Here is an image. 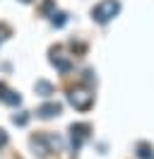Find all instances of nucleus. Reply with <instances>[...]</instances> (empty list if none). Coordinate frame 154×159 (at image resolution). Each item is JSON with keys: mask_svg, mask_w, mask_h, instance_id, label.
<instances>
[{"mask_svg": "<svg viewBox=\"0 0 154 159\" xmlns=\"http://www.w3.org/2000/svg\"><path fill=\"white\" fill-rule=\"evenodd\" d=\"M118 12H120V2H118V0H101L94 10H92V17H94L99 24H106V22L113 20Z\"/></svg>", "mask_w": 154, "mask_h": 159, "instance_id": "nucleus-1", "label": "nucleus"}, {"mask_svg": "<svg viewBox=\"0 0 154 159\" xmlns=\"http://www.w3.org/2000/svg\"><path fill=\"white\" fill-rule=\"evenodd\" d=\"M67 101H70L77 111H87L89 106H92V101H94V94H92L89 89H84V87H77V89H70Z\"/></svg>", "mask_w": 154, "mask_h": 159, "instance_id": "nucleus-2", "label": "nucleus"}, {"mask_svg": "<svg viewBox=\"0 0 154 159\" xmlns=\"http://www.w3.org/2000/svg\"><path fill=\"white\" fill-rule=\"evenodd\" d=\"M89 125H87V123H72V125H70V142H72V149H79L82 147V142H84L87 138H89Z\"/></svg>", "mask_w": 154, "mask_h": 159, "instance_id": "nucleus-3", "label": "nucleus"}, {"mask_svg": "<svg viewBox=\"0 0 154 159\" xmlns=\"http://www.w3.org/2000/svg\"><path fill=\"white\" fill-rule=\"evenodd\" d=\"M31 147H34V154H38L41 159L48 157V152H53L51 142H48V135H34L31 138Z\"/></svg>", "mask_w": 154, "mask_h": 159, "instance_id": "nucleus-4", "label": "nucleus"}, {"mask_svg": "<svg viewBox=\"0 0 154 159\" xmlns=\"http://www.w3.org/2000/svg\"><path fill=\"white\" fill-rule=\"evenodd\" d=\"M60 111H63V106L58 101H48V104H41L36 109V116L38 118H53V116H60Z\"/></svg>", "mask_w": 154, "mask_h": 159, "instance_id": "nucleus-5", "label": "nucleus"}, {"mask_svg": "<svg viewBox=\"0 0 154 159\" xmlns=\"http://www.w3.org/2000/svg\"><path fill=\"white\" fill-rule=\"evenodd\" d=\"M0 99L5 101L7 106H19V101H22V97H19L17 92H12V89H7L2 82H0Z\"/></svg>", "mask_w": 154, "mask_h": 159, "instance_id": "nucleus-6", "label": "nucleus"}, {"mask_svg": "<svg viewBox=\"0 0 154 159\" xmlns=\"http://www.w3.org/2000/svg\"><path fill=\"white\" fill-rule=\"evenodd\" d=\"M51 63H53L60 72H67V70L72 68V60H70V58H63V56H56V53L51 56Z\"/></svg>", "mask_w": 154, "mask_h": 159, "instance_id": "nucleus-7", "label": "nucleus"}, {"mask_svg": "<svg viewBox=\"0 0 154 159\" xmlns=\"http://www.w3.org/2000/svg\"><path fill=\"white\" fill-rule=\"evenodd\" d=\"M34 89H36V94H41V97H48V94H53V84L46 82V80H36Z\"/></svg>", "mask_w": 154, "mask_h": 159, "instance_id": "nucleus-8", "label": "nucleus"}, {"mask_svg": "<svg viewBox=\"0 0 154 159\" xmlns=\"http://www.w3.org/2000/svg\"><path fill=\"white\" fill-rule=\"evenodd\" d=\"M137 157L140 159H152L154 157V147L149 142H140V145H137Z\"/></svg>", "mask_w": 154, "mask_h": 159, "instance_id": "nucleus-9", "label": "nucleus"}, {"mask_svg": "<svg viewBox=\"0 0 154 159\" xmlns=\"http://www.w3.org/2000/svg\"><path fill=\"white\" fill-rule=\"evenodd\" d=\"M29 118H31V116H29V111H19V113L12 116V123H15V125H27Z\"/></svg>", "mask_w": 154, "mask_h": 159, "instance_id": "nucleus-10", "label": "nucleus"}, {"mask_svg": "<svg viewBox=\"0 0 154 159\" xmlns=\"http://www.w3.org/2000/svg\"><path fill=\"white\" fill-rule=\"evenodd\" d=\"M65 22H67L65 12H53V15H51V24H53V27H63Z\"/></svg>", "mask_w": 154, "mask_h": 159, "instance_id": "nucleus-11", "label": "nucleus"}, {"mask_svg": "<svg viewBox=\"0 0 154 159\" xmlns=\"http://www.w3.org/2000/svg\"><path fill=\"white\" fill-rule=\"evenodd\" d=\"M87 82V84H92V82H96V77H94V70H84V77H82Z\"/></svg>", "mask_w": 154, "mask_h": 159, "instance_id": "nucleus-12", "label": "nucleus"}, {"mask_svg": "<svg viewBox=\"0 0 154 159\" xmlns=\"http://www.w3.org/2000/svg\"><path fill=\"white\" fill-rule=\"evenodd\" d=\"M5 145H7V133H5V130L0 128V149L5 147Z\"/></svg>", "mask_w": 154, "mask_h": 159, "instance_id": "nucleus-13", "label": "nucleus"}, {"mask_svg": "<svg viewBox=\"0 0 154 159\" xmlns=\"http://www.w3.org/2000/svg\"><path fill=\"white\" fill-rule=\"evenodd\" d=\"M7 34H10V29H7V27H5V24H0V41L5 39V36H7Z\"/></svg>", "mask_w": 154, "mask_h": 159, "instance_id": "nucleus-14", "label": "nucleus"}, {"mask_svg": "<svg viewBox=\"0 0 154 159\" xmlns=\"http://www.w3.org/2000/svg\"><path fill=\"white\" fill-rule=\"evenodd\" d=\"M51 7H53V0H46V2L41 5V12H48V10H51Z\"/></svg>", "mask_w": 154, "mask_h": 159, "instance_id": "nucleus-15", "label": "nucleus"}, {"mask_svg": "<svg viewBox=\"0 0 154 159\" xmlns=\"http://www.w3.org/2000/svg\"><path fill=\"white\" fill-rule=\"evenodd\" d=\"M22 2H31V0H22Z\"/></svg>", "mask_w": 154, "mask_h": 159, "instance_id": "nucleus-16", "label": "nucleus"}]
</instances>
